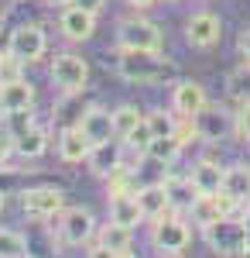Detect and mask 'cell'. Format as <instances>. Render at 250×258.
<instances>
[{"label":"cell","instance_id":"cell-36","mask_svg":"<svg viewBox=\"0 0 250 258\" xmlns=\"http://www.w3.org/2000/svg\"><path fill=\"white\" fill-rule=\"evenodd\" d=\"M154 4H158V0H127V7H134V11H148Z\"/></svg>","mask_w":250,"mask_h":258},{"label":"cell","instance_id":"cell-27","mask_svg":"<svg viewBox=\"0 0 250 258\" xmlns=\"http://www.w3.org/2000/svg\"><path fill=\"white\" fill-rule=\"evenodd\" d=\"M0 258H31L28 255V238L21 231L0 227Z\"/></svg>","mask_w":250,"mask_h":258},{"label":"cell","instance_id":"cell-19","mask_svg":"<svg viewBox=\"0 0 250 258\" xmlns=\"http://www.w3.org/2000/svg\"><path fill=\"white\" fill-rule=\"evenodd\" d=\"M165 193H168V203H172V214H189L192 203L199 200V189L192 186L189 176H168L165 179Z\"/></svg>","mask_w":250,"mask_h":258},{"label":"cell","instance_id":"cell-13","mask_svg":"<svg viewBox=\"0 0 250 258\" xmlns=\"http://www.w3.org/2000/svg\"><path fill=\"white\" fill-rule=\"evenodd\" d=\"M79 131L89 138V145H103V141L113 138V117H110V110H103L99 103H89L82 114H79Z\"/></svg>","mask_w":250,"mask_h":258},{"label":"cell","instance_id":"cell-3","mask_svg":"<svg viewBox=\"0 0 250 258\" xmlns=\"http://www.w3.org/2000/svg\"><path fill=\"white\" fill-rule=\"evenodd\" d=\"M151 244L161 251L165 258H175L182 255L189 244H192V224L182 220L178 214H165V217L154 220L151 227Z\"/></svg>","mask_w":250,"mask_h":258},{"label":"cell","instance_id":"cell-29","mask_svg":"<svg viewBox=\"0 0 250 258\" xmlns=\"http://www.w3.org/2000/svg\"><path fill=\"white\" fill-rule=\"evenodd\" d=\"M151 141H154V131L148 127V120H141L134 131H131L127 138H123V145H127V148L134 152L137 159H148V148H151Z\"/></svg>","mask_w":250,"mask_h":258},{"label":"cell","instance_id":"cell-8","mask_svg":"<svg viewBox=\"0 0 250 258\" xmlns=\"http://www.w3.org/2000/svg\"><path fill=\"white\" fill-rule=\"evenodd\" d=\"M192 120H195V135H199V141H212V145H216V141L236 135V114H230L226 107H212V103H206Z\"/></svg>","mask_w":250,"mask_h":258},{"label":"cell","instance_id":"cell-23","mask_svg":"<svg viewBox=\"0 0 250 258\" xmlns=\"http://www.w3.org/2000/svg\"><path fill=\"white\" fill-rule=\"evenodd\" d=\"M110 220L116 224H127V227H137L144 214H141V203H137V193H123V197H110Z\"/></svg>","mask_w":250,"mask_h":258},{"label":"cell","instance_id":"cell-22","mask_svg":"<svg viewBox=\"0 0 250 258\" xmlns=\"http://www.w3.org/2000/svg\"><path fill=\"white\" fill-rule=\"evenodd\" d=\"M48 145H52V135H48V127L35 124L31 131H24L21 138H14V152H18L21 159H41V155L48 152Z\"/></svg>","mask_w":250,"mask_h":258},{"label":"cell","instance_id":"cell-33","mask_svg":"<svg viewBox=\"0 0 250 258\" xmlns=\"http://www.w3.org/2000/svg\"><path fill=\"white\" fill-rule=\"evenodd\" d=\"M236 48H240V59H243V66H250V24L240 31V38H236Z\"/></svg>","mask_w":250,"mask_h":258},{"label":"cell","instance_id":"cell-26","mask_svg":"<svg viewBox=\"0 0 250 258\" xmlns=\"http://www.w3.org/2000/svg\"><path fill=\"white\" fill-rule=\"evenodd\" d=\"M123 193H137V182H134V172L120 162L106 176V197H123Z\"/></svg>","mask_w":250,"mask_h":258},{"label":"cell","instance_id":"cell-24","mask_svg":"<svg viewBox=\"0 0 250 258\" xmlns=\"http://www.w3.org/2000/svg\"><path fill=\"white\" fill-rule=\"evenodd\" d=\"M110 117H113V138L123 141L131 131H134L137 124L144 120V114L137 110L134 103H123V107H116V110H110Z\"/></svg>","mask_w":250,"mask_h":258},{"label":"cell","instance_id":"cell-28","mask_svg":"<svg viewBox=\"0 0 250 258\" xmlns=\"http://www.w3.org/2000/svg\"><path fill=\"white\" fill-rule=\"evenodd\" d=\"M144 120H148V127L154 131V138H168V135L178 131V117H175V110H148Z\"/></svg>","mask_w":250,"mask_h":258},{"label":"cell","instance_id":"cell-32","mask_svg":"<svg viewBox=\"0 0 250 258\" xmlns=\"http://www.w3.org/2000/svg\"><path fill=\"white\" fill-rule=\"evenodd\" d=\"M236 135L243 141H250V100H243L240 110H236Z\"/></svg>","mask_w":250,"mask_h":258},{"label":"cell","instance_id":"cell-31","mask_svg":"<svg viewBox=\"0 0 250 258\" xmlns=\"http://www.w3.org/2000/svg\"><path fill=\"white\" fill-rule=\"evenodd\" d=\"M24 76V62L18 55H11V52H4L0 55V83H11V80H21Z\"/></svg>","mask_w":250,"mask_h":258},{"label":"cell","instance_id":"cell-14","mask_svg":"<svg viewBox=\"0 0 250 258\" xmlns=\"http://www.w3.org/2000/svg\"><path fill=\"white\" fill-rule=\"evenodd\" d=\"M230 214V200L223 197V193H199V200L192 203V210H189V217H192V227H209L216 220H223Z\"/></svg>","mask_w":250,"mask_h":258},{"label":"cell","instance_id":"cell-35","mask_svg":"<svg viewBox=\"0 0 250 258\" xmlns=\"http://www.w3.org/2000/svg\"><path fill=\"white\" fill-rule=\"evenodd\" d=\"M86 258H116L113 251H110V248H103V244H96V241H93V248H89V255Z\"/></svg>","mask_w":250,"mask_h":258},{"label":"cell","instance_id":"cell-18","mask_svg":"<svg viewBox=\"0 0 250 258\" xmlns=\"http://www.w3.org/2000/svg\"><path fill=\"white\" fill-rule=\"evenodd\" d=\"M137 203H141V214L144 220H158L165 214H172V203H168V193H165V182H151V186H141L137 189Z\"/></svg>","mask_w":250,"mask_h":258},{"label":"cell","instance_id":"cell-12","mask_svg":"<svg viewBox=\"0 0 250 258\" xmlns=\"http://www.w3.org/2000/svg\"><path fill=\"white\" fill-rule=\"evenodd\" d=\"M206 103H209V97H206V86H202V83L178 80L172 86V110L178 117H195Z\"/></svg>","mask_w":250,"mask_h":258},{"label":"cell","instance_id":"cell-40","mask_svg":"<svg viewBox=\"0 0 250 258\" xmlns=\"http://www.w3.org/2000/svg\"><path fill=\"white\" fill-rule=\"evenodd\" d=\"M4 165H7V162H4V159H0V169H4Z\"/></svg>","mask_w":250,"mask_h":258},{"label":"cell","instance_id":"cell-2","mask_svg":"<svg viewBox=\"0 0 250 258\" xmlns=\"http://www.w3.org/2000/svg\"><path fill=\"white\" fill-rule=\"evenodd\" d=\"M206 244H209L216 255L223 258H247V248H250V220L243 217H223L209 224L206 231Z\"/></svg>","mask_w":250,"mask_h":258},{"label":"cell","instance_id":"cell-4","mask_svg":"<svg viewBox=\"0 0 250 258\" xmlns=\"http://www.w3.org/2000/svg\"><path fill=\"white\" fill-rule=\"evenodd\" d=\"M116 48H137V52H161L165 48V31L161 24L144 18H127L116 24Z\"/></svg>","mask_w":250,"mask_h":258},{"label":"cell","instance_id":"cell-15","mask_svg":"<svg viewBox=\"0 0 250 258\" xmlns=\"http://www.w3.org/2000/svg\"><path fill=\"white\" fill-rule=\"evenodd\" d=\"M35 83H28L24 76L21 80H11V83H0V110H35Z\"/></svg>","mask_w":250,"mask_h":258},{"label":"cell","instance_id":"cell-6","mask_svg":"<svg viewBox=\"0 0 250 258\" xmlns=\"http://www.w3.org/2000/svg\"><path fill=\"white\" fill-rule=\"evenodd\" d=\"M96 217L89 207H65L58 214V241L69 248H82L96 241Z\"/></svg>","mask_w":250,"mask_h":258},{"label":"cell","instance_id":"cell-17","mask_svg":"<svg viewBox=\"0 0 250 258\" xmlns=\"http://www.w3.org/2000/svg\"><path fill=\"white\" fill-rule=\"evenodd\" d=\"M120 162H123V141L116 145V138H110V141H103V145H93V152H89L86 165H89V172H93V176L106 179Z\"/></svg>","mask_w":250,"mask_h":258},{"label":"cell","instance_id":"cell-34","mask_svg":"<svg viewBox=\"0 0 250 258\" xmlns=\"http://www.w3.org/2000/svg\"><path fill=\"white\" fill-rule=\"evenodd\" d=\"M72 4H79V7L89 11V14H99V11L106 7V0H72Z\"/></svg>","mask_w":250,"mask_h":258},{"label":"cell","instance_id":"cell-11","mask_svg":"<svg viewBox=\"0 0 250 258\" xmlns=\"http://www.w3.org/2000/svg\"><path fill=\"white\" fill-rule=\"evenodd\" d=\"M58 31L69 41H89L96 35V14L82 11L79 4H65L62 14H58Z\"/></svg>","mask_w":250,"mask_h":258},{"label":"cell","instance_id":"cell-39","mask_svg":"<svg viewBox=\"0 0 250 258\" xmlns=\"http://www.w3.org/2000/svg\"><path fill=\"white\" fill-rule=\"evenodd\" d=\"M0 210H4V193H0Z\"/></svg>","mask_w":250,"mask_h":258},{"label":"cell","instance_id":"cell-10","mask_svg":"<svg viewBox=\"0 0 250 258\" xmlns=\"http://www.w3.org/2000/svg\"><path fill=\"white\" fill-rule=\"evenodd\" d=\"M219 38H223V21H219V14L195 11L192 18L185 21V41H189V48L206 52L212 45H219Z\"/></svg>","mask_w":250,"mask_h":258},{"label":"cell","instance_id":"cell-21","mask_svg":"<svg viewBox=\"0 0 250 258\" xmlns=\"http://www.w3.org/2000/svg\"><path fill=\"white\" fill-rule=\"evenodd\" d=\"M96 244L110 248L113 255H123V251H131V244H134V227L116 224V220H106V224L96 231Z\"/></svg>","mask_w":250,"mask_h":258},{"label":"cell","instance_id":"cell-25","mask_svg":"<svg viewBox=\"0 0 250 258\" xmlns=\"http://www.w3.org/2000/svg\"><path fill=\"white\" fill-rule=\"evenodd\" d=\"M185 152V145L175 138V135H168V138H154L151 141V148H148V159L154 162H161V165H172L178 155Z\"/></svg>","mask_w":250,"mask_h":258},{"label":"cell","instance_id":"cell-37","mask_svg":"<svg viewBox=\"0 0 250 258\" xmlns=\"http://www.w3.org/2000/svg\"><path fill=\"white\" fill-rule=\"evenodd\" d=\"M116 258H137V255H131V251H123V255H116Z\"/></svg>","mask_w":250,"mask_h":258},{"label":"cell","instance_id":"cell-20","mask_svg":"<svg viewBox=\"0 0 250 258\" xmlns=\"http://www.w3.org/2000/svg\"><path fill=\"white\" fill-rule=\"evenodd\" d=\"M223 176H226V169L212 159H199L192 165V172H189V179H192V186L199 193H219L223 189Z\"/></svg>","mask_w":250,"mask_h":258},{"label":"cell","instance_id":"cell-9","mask_svg":"<svg viewBox=\"0 0 250 258\" xmlns=\"http://www.w3.org/2000/svg\"><path fill=\"white\" fill-rule=\"evenodd\" d=\"M7 52L18 55L28 66V62H38L48 52V38H45V31H41L38 24H18L11 31V38H7Z\"/></svg>","mask_w":250,"mask_h":258},{"label":"cell","instance_id":"cell-30","mask_svg":"<svg viewBox=\"0 0 250 258\" xmlns=\"http://www.w3.org/2000/svg\"><path fill=\"white\" fill-rule=\"evenodd\" d=\"M38 120H35V114L31 110H7L4 114V131L11 135V138H21L24 131H31Z\"/></svg>","mask_w":250,"mask_h":258},{"label":"cell","instance_id":"cell-38","mask_svg":"<svg viewBox=\"0 0 250 258\" xmlns=\"http://www.w3.org/2000/svg\"><path fill=\"white\" fill-rule=\"evenodd\" d=\"M52 4H72V0H52Z\"/></svg>","mask_w":250,"mask_h":258},{"label":"cell","instance_id":"cell-1","mask_svg":"<svg viewBox=\"0 0 250 258\" xmlns=\"http://www.w3.org/2000/svg\"><path fill=\"white\" fill-rule=\"evenodd\" d=\"M116 76L127 83H165L175 76V62L165 59L161 52H137V48H120L116 55Z\"/></svg>","mask_w":250,"mask_h":258},{"label":"cell","instance_id":"cell-16","mask_svg":"<svg viewBox=\"0 0 250 258\" xmlns=\"http://www.w3.org/2000/svg\"><path fill=\"white\" fill-rule=\"evenodd\" d=\"M89 152H93V145H89V138L79 131V124L62 127V135H58V159L65 162V165H79V162H86V159H89Z\"/></svg>","mask_w":250,"mask_h":258},{"label":"cell","instance_id":"cell-5","mask_svg":"<svg viewBox=\"0 0 250 258\" xmlns=\"http://www.w3.org/2000/svg\"><path fill=\"white\" fill-rule=\"evenodd\" d=\"M48 76L52 83L58 86V93H65V97H76L86 90V83H89V62L76 55V52H62L52 59L48 66Z\"/></svg>","mask_w":250,"mask_h":258},{"label":"cell","instance_id":"cell-7","mask_svg":"<svg viewBox=\"0 0 250 258\" xmlns=\"http://www.w3.org/2000/svg\"><path fill=\"white\" fill-rule=\"evenodd\" d=\"M21 210L31 220H48L65 210V193L55 186H31L21 193Z\"/></svg>","mask_w":250,"mask_h":258}]
</instances>
